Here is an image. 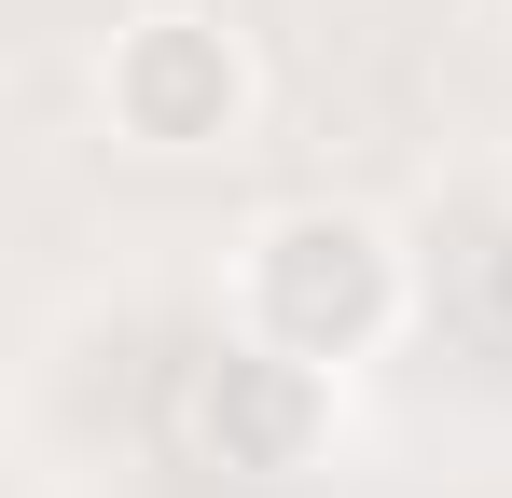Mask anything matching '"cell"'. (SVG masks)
Masks as SVG:
<instances>
[{"instance_id":"cell-4","label":"cell","mask_w":512,"mask_h":498,"mask_svg":"<svg viewBox=\"0 0 512 498\" xmlns=\"http://www.w3.org/2000/svg\"><path fill=\"white\" fill-rule=\"evenodd\" d=\"M485 277H499V319H512V236H499V263H485Z\"/></svg>"},{"instance_id":"cell-2","label":"cell","mask_w":512,"mask_h":498,"mask_svg":"<svg viewBox=\"0 0 512 498\" xmlns=\"http://www.w3.org/2000/svg\"><path fill=\"white\" fill-rule=\"evenodd\" d=\"M97 97L139 153H222L250 125V42L222 14H139V28H111Z\"/></svg>"},{"instance_id":"cell-1","label":"cell","mask_w":512,"mask_h":498,"mask_svg":"<svg viewBox=\"0 0 512 498\" xmlns=\"http://www.w3.org/2000/svg\"><path fill=\"white\" fill-rule=\"evenodd\" d=\"M236 332L319 360V374L374 360L402 332V249H388V222H360V208H277L250 236V263H236Z\"/></svg>"},{"instance_id":"cell-3","label":"cell","mask_w":512,"mask_h":498,"mask_svg":"<svg viewBox=\"0 0 512 498\" xmlns=\"http://www.w3.org/2000/svg\"><path fill=\"white\" fill-rule=\"evenodd\" d=\"M333 402H346V374L263 346V332H222V346L194 360V443H208L222 471H250V485H291V471L333 443Z\"/></svg>"}]
</instances>
